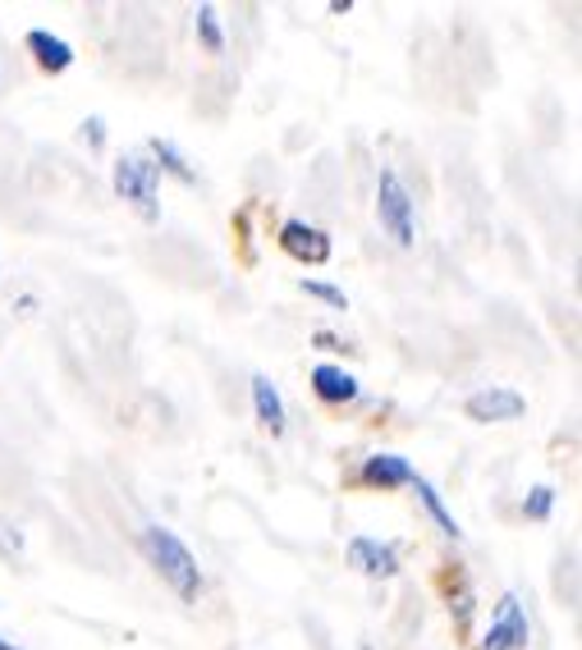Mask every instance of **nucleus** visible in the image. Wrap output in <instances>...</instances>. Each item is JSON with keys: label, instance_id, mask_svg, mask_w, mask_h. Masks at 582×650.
<instances>
[{"label": "nucleus", "instance_id": "obj_14", "mask_svg": "<svg viewBox=\"0 0 582 650\" xmlns=\"http://www.w3.org/2000/svg\"><path fill=\"white\" fill-rule=\"evenodd\" d=\"M197 33H202V42H207V50H220V46H225L220 23H216V10H212V5H202V10H197Z\"/></svg>", "mask_w": 582, "mask_h": 650}, {"label": "nucleus", "instance_id": "obj_17", "mask_svg": "<svg viewBox=\"0 0 582 650\" xmlns=\"http://www.w3.org/2000/svg\"><path fill=\"white\" fill-rule=\"evenodd\" d=\"M0 550H5V555H10V550H14V555L23 550V536H19V527H10V523H0Z\"/></svg>", "mask_w": 582, "mask_h": 650}, {"label": "nucleus", "instance_id": "obj_3", "mask_svg": "<svg viewBox=\"0 0 582 650\" xmlns=\"http://www.w3.org/2000/svg\"><path fill=\"white\" fill-rule=\"evenodd\" d=\"M376 216H381V225L390 229V239L399 248H413V202H409V189L390 170L381 174V189H376Z\"/></svg>", "mask_w": 582, "mask_h": 650}, {"label": "nucleus", "instance_id": "obj_19", "mask_svg": "<svg viewBox=\"0 0 582 650\" xmlns=\"http://www.w3.org/2000/svg\"><path fill=\"white\" fill-rule=\"evenodd\" d=\"M0 650H19V646H10V641H0Z\"/></svg>", "mask_w": 582, "mask_h": 650}, {"label": "nucleus", "instance_id": "obj_1", "mask_svg": "<svg viewBox=\"0 0 582 650\" xmlns=\"http://www.w3.org/2000/svg\"><path fill=\"white\" fill-rule=\"evenodd\" d=\"M142 550H147V559L157 563V573L184 595V601H193L197 595V586H202V573H197V559L189 555V545L174 536V532H166V527H147L142 532Z\"/></svg>", "mask_w": 582, "mask_h": 650}, {"label": "nucleus", "instance_id": "obj_18", "mask_svg": "<svg viewBox=\"0 0 582 650\" xmlns=\"http://www.w3.org/2000/svg\"><path fill=\"white\" fill-rule=\"evenodd\" d=\"M83 128H88V142H92V147H101V142H106V128H101V119H88Z\"/></svg>", "mask_w": 582, "mask_h": 650}, {"label": "nucleus", "instance_id": "obj_4", "mask_svg": "<svg viewBox=\"0 0 582 650\" xmlns=\"http://www.w3.org/2000/svg\"><path fill=\"white\" fill-rule=\"evenodd\" d=\"M527 637H533V628H527V614L518 605V595H500L482 650H527Z\"/></svg>", "mask_w": 582, "mask_h": 650}, {"label": "nucleus", "instance_id": "obj_11", "mask_svg": "<svg viewBox=\"0 0 582 650\" xmlns=\"http://www.w3.org/2000/svg\"><path fill=\"white\" fill-rule=\"evenodd\" d=\"M312 385H317V395L326 403H349V399H358V380H353L349 372L340 367H317L312 372Z\"/></svg>", "mask_w": 582, "mask_h": 650}, {"label": "nucleus", "instance_id": "obj_12", "mask_svg": "<svg viewBox=\"0 0 582 650\" xmlns=\"http://www.w3.org/2000/svg\"><path fill=\"white\" fill-rule=\"evenodd\" d=\"M413 486H418V495H422V504H426V513H432L436 517V523H441V532L445 536H454V540H459L464 532H459V523H454V513L441 504V495H436V490H432V481H422V477H413Z\"/></svg>", "mask_w": 582, "mask_h": 650}, {"label": "nucleus", "instance_id": "obj_9", "mask_svg": "<svg viewBox=\"0 0 582 650\" xmlns=\"http://www.w3.org/2000/svg\"><path fill=\"white\" fill-rule=\"evenodd\" d=\"M413 467H409V458H399V454H376V458H367L363 463V481H372V486H413Z\"/></svg>", "mask_w": 582, "mask_h": 650}, {"label": "nucleus", "instance_id": "obj_2", "mask_svg": "<svg viewBox=\"0 0 582 650\" xmlns=\"http://www.w3.org/2000/svg\"><path fill=\"white\" fill-rule=\"evenodd\" d=\"M157 179H161V170L151 166L142 151H134V156H119V166H115V193H119L124 202H134L142 220H161Z\"/></svg>", "mask_w": 582, "mask_h": 650}, {"label": "nucleus", "instance_id": "obj_15", "mask_svg": "<svg viewBox=\"0 0 582 650\" xmlns=\"http://www.w3.org/2000/svg\"><path fill=\"white\" fill-rule=\"evenodd\" d=\"M550 509H555V490H550V486H537L533 495L523 500V513L537 517V523H541V517H550Z\"/></svg>", "mask_w": 582, "mask_h": 650}, {"label": "nucleus", "instance_id": "obj_5", "mask_svg": "<svg viewBox=\"0 0 582 650\" xmlns=\"http://www.w3.org/2000/svg\"><path fill=\"white\" fill-rule=\"evenodd\" d=\"M523 408H527L523 395H514V389H504V385H491L468 399V418L472 422H518Z\"/></svg>", "mask_w": 582, "mask_h": 650}, {"label": "nucleus", "instance_id": "obj_16", "mask_svg": "<svg viewBox=\"0 0 582 650\" xmlns=\"http://www.w3.org/2000/svg\"><path fill=\"white\" fill-rule=\"evenodd\" d=\"M303 289H308L312 298H321V303H331V307H349V303H344V289H335V284H321V280H303Z\"/></svg>", "mask_w": 582, "mask_h": 650}, {"label": "nucleus", "instance_id": "obj_7", "mask_svg": "<svg viewBox=\"0 0 582 650\" xmlns=\"http://www.w3.org/2000/svg\"><path fill=\"white\" fill-rule=\"evenodd\" d=\"M281 243H285L289 256H298V262H312V266H321L326 256H331V239H326V233L317 225H308V220H289L281 229Z\"/></svg>", "mask_w": 582, "mask_h": 650}, {"label": "nucleus", "instance_id": "obj_8", "mask_svg": "<svg viewBox=\"0 0 582 650\" xmlns=\"http://www.w3.org/2000/svg\"><path fill=\"white\" fill-rule=\"evenodd\" d=\"M28 50L37 56V65L50 69V73H65L73 65V46L65 37H56V33H46V28H33L28 33Z\"/></svg>", "mask_w": 582, "mask_h": 650}, {"label": "nucleus", "instance_id": "obj_6", "mask_svg": "<svg viewBox=\"0 0 582 650\" xmlns=\"http://www.w3.org/2000/svg\"><path fill=\"white\" fill-rule=\"evenodd\" d=\"M349 563L358 568V573H367V578H395L399 573V555L390 550V545L372 540V536H353L349 540Z\"/></svg>", "mask_w": 582, "mask_h": 650}, {"label": "nucleus", "instance_id": "obj_13", "mask_svg": "<svg viewBox=\"0 0 582 650\" xmlns=\"http://www.w3.org/2000/svg\"><path fill=\"white\" fill-rule=\"evenodd\" d=\"M151 156L161 161L157 170H170L174 179H184V184H193V179H197V174H193V166L184 161V151L174 147V142H161V138H157V142H151Z\"/></svg>", "mask_w": 582, "mask_h": 650}, {"label": "nucleus", "instance_id": "obj_10", "mask_svg": "<svg viewBox=\"0 0 582 650\" xmlns=\"http://www.w3.org/2000/svg\"><path fill=\"white\" fill-rule=\"evenodd\" d=\"M252 403H258V418L271 435H281L285 431V403L281 395H275V385L266 376H252Z\"/></svg>", "mask_w": 582, "mask_h": 650}]
</instances>
